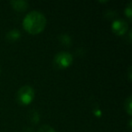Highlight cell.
<instances>
[{"label":"cell","mask_w":132,"mask_h":132,"mask_svg":"<svg viewBox=\"0 0 132 132\" xmlns=\"http://www.w3.org/2000/svg\"><path fill=\"white\" fill-rule=\"evenodd\" d=\"M46 26V18L39 11H32L24 16L23 26L24 30L31 35L40 34Z\"/></svg>","instance_id":"obj_1"},{"label":"cell","mask_w":132,"mask_h":132,"mask_svg":"<svg viewBox=\"0 0 132 132\" xmlns=\"http://www.w3.org/2000/svg\"><path fill=\"white\" fill-rule=\"evenodd\" d=\"M34 99H35V90L29 85L22 86L16 93L17 102L24 106L29 105L34 101Z\"/></svg>","instance_id":"obj_2"},{"label":"cell","mask_w":132,"mask_h":132,"mask_svg":"<svg viewBox=\"0 0 132 132\" xmlns=\"http://www.w3.org/2000/svg\"><path fill=\"white\" fill-rule=\"evenodd\" d=\"M72 62H73V57L70 53L67 52H60L53 58V65L55 68L60 70L70 67Z\"/></svg>","instance_id":"obj_3"},{"label":"cell","mask_w":132,"mask_h":132,"mask_svg":"<svg viewBox=\"0 0 132 132\" xmlns=\"http://www.w3.org/2000/svg\"><path fill=\"white\" fill-rule=\"evenodd\" d=\"M111 29L117 35H123L128 29V24L123 19H118L112 22Z\"/></svg>","instance_id":"obj_4"},{"label":"cell","mask_w":132,"mask_h":132,"mask_svg":"<svg viewBox=\"0 0 132 132\" xmlns=\"http://www.w3.org/2000/svg\"><path fill=\"white\" fill-rule=\"evenodd\" d=\"M10 5L14 9L18 12L26 11L28 8V2L26 0H13L10 1Z\"/></svg>","instance_id":"obj_5"},{"label":"cell","mask_w":132,"mask_h":132,"mask_svg":"<svg viewBox=\"0 0 132 132\" xmlns=\"http://www.w3.org/2000/svg\"><path fill=\"white\" fill-rule=\"evenodd\" d=\"M21 37V33L17 29H12L8 31L6 35V38L9 42H15Z\"/></svg>","instance_id":"obj_6"},{"label":"cell","mask_w":132,"mask_h":132,"mask_svg":"<svg viewBox=\"0 0 132 132\" xmlns=\"http://www.w3.org/2000/svg\"><path fill=\"white\" fill-rule=\"evenodd\" d=\"M58 39L61 42V44L64 46H70L72 44V38L67 34H62V35H60Z\"/></svg>","instance_id":"obj_7"},{"label":"cell","mask_w":132,"mask_h":132,"mask_svg":"<svg viewBox=\"0 0 132 132\" xmlns=\"http://www.w3.org/2000/svg\"><path fill=\"white\" fill-rule=\"evenodd\" d=\"M125 110H126L127 113L129 116L132 115V97L129 96V97L127 98V100L125 101Z\"/></svg>","instance_id":"obj_8"},{"label":"cell","mask_w":132,"mask_h":132,"mask_svg":"<svg viewBox=\"0 0 132 132\" xmlns=\"http://www.w3.org/2000/svg\"><path fill=\"white\" fill-rule=\"evenodd\" d=\"M125 15L128 19L132 18V2H129L127 7L125 8Z\"/></svg>","instance_id":"obj_9"},{"label":"cell","mask_w":132,"mask_h":132,"mask_svg":"<svg viewBox=\"0 0 132 132\" xmlns=\"http://www.w3.org/2000/svg\"><path fill=\"white\" fill-rule=\"evenodd\" d=\"M38 132H55V130L48 125H43L38 129Z\"/></svg>","instance_id":"obj_10"},{"label":"cell","mask_w":132,"mask_h":132,"mask_svg":"<svg viewBox=\"0 0 132 132\" xmlns=\"http://www.w3.org/2000/svg\"><path fill=\"white\" fill-rule=\"evenodd\" d=\"M31 120L33 121L35 124L40 120V116H39V114L37 113L36 111H33V113H32V117H31Z\"/></svg>","instance_id":"obj_11"},{"label":"cell","mask_w":132,"mask_h":132,"mask_svg":"<svg viewBox=\"0 0 132 132\" xmlns=\"http://www.w3.org/2000/svg\"><path fill=\"white\" fill-rule=\"evenodd\" d=\"M93 113H94V115H95L96 117L100 118L101 116V110H100V109H96V110H93Z\"/></svg>","instance_id":"obj_12"},{"label":"cell","mask_w":132,"mask_h":132,"mask_svg":"<svg viewBox=\"0 0 132 132\" xmlns=\"http://www.w3.org/2000/svg\"><path fill=\"white\" fill-rule=\"evenodd\" d=\"M131 66H130L129 68H128V80H129V81H131Z\"/></svg>","instance_id":"obj_13"},{"label":"cell","mask_w":132,"mask_h":132,"mask_svg":"<svg viewBox=\"0 0 132 132\" xmlns=\"http://www.w3.org/2000/svg\"><path fill=\"white\" fill-rule=\"evenodd\" d=\"M0 72H1V70H0Z\"/></svg>","instance_id":"obj_14"}]
</instances>
